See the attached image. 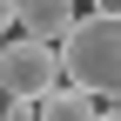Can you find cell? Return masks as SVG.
I'll return each instance as SVG.
<instances>
[{"instance_id":"obj_5","label":"cell","mask_w":121,"mask_h":121,"mask_svg":"<svg viewBox=\"0 0 121 121\" xmlns=\"http://www.w3.org/2000/svg\"><path fill=\"white\" fill-rule=\"evenodd\" d=\"M87 7H94L101 20H121V0H87Z\"/></svg>"},{"instance_id":"obj_7","label":"cell","mask_w":121,"mask_h":121,"mask_svg":"<svg viewBox=\"0 0 121 121\" xmlns=\"http://www.w3.org/2000/svg\"><path fill=\"white\" fill-rule=\"evenodd\" d=\"M94 121H121V108H94Z\"/></svg>"},{"instance_id":"obj_1","label":"cell","mask_w":121,"mask_h":121,"mask_svg":"<svg viewBox=\"0 0 121 121\" xmlns=\"http://www.w3.org/2000/svg\"><path fill=\"white\" fill-rule=\"evenodd\" d=\"M60 81L81 87V94H121V20H101V13H81V20L60 34Z\"/></svg>"},{"instance_id":"obj_6","label":"cell","mask_w":121,"mask_h":121,"mask_svg":"<svg viewBox=\"0 0 121 121\" xmlns=\"http://www.w3.org/2000/svg\"><path fill=\"white\" fill-rule=\"evenodd\" d=\"M0 34H13V0H0Z\"/></svg>"},{"instance_id":"obj_8","label":"cell","mask_w":121,"mask_h":121,"mask_svg":"<svg viewBox=\"0 0 121 121\" xmlns=\"http://www.w3.org/2000/svg\"><path fill=\"white\" fill-rule=\"evenodd\" d=\"M0 121H7V101H0Z\"/></svg>"},{"instance_id":"obj_2","label":"cell","mask_w":121,"mask_h":121,"mask_svg":"<svg viewBox=\"0 0 121 121\" xmlns=\"http://www.w3.org/2000/svg\"><path fill=\"white\" fill-rule=\"evenodd\" d=\"M60 87V54L47 47V40H0V101H40Z\"/></svg>"},{"instance_id":"obj_3","label":"cell","mask_w":121,"mask_h":121,"mask_svg":"<svg viewBox=\"0 0 121 121\" xmlns=\"http://www.w3.org/2000/svg\"><path fill=\"white\" fill-rule=\"evenodd\" d=\"M74 20H81V0H13V27L27 40H47V47H60V34Z\"/></svg>"},{"instance_id":"obj_4","label":"cell","mask_w":121,"mask_h":121,"mask_svg":"<svg viewBox=\"0 0 121 121\" xmlns=\"http://www.w3.org/2000/svg\"><path fill=\"white\" fill-rule=\"evenodd\" d=\"M34 121H94V94H81V87L60 81L54 94H40V101H34Z\"/></svg>"}]
</instances>
